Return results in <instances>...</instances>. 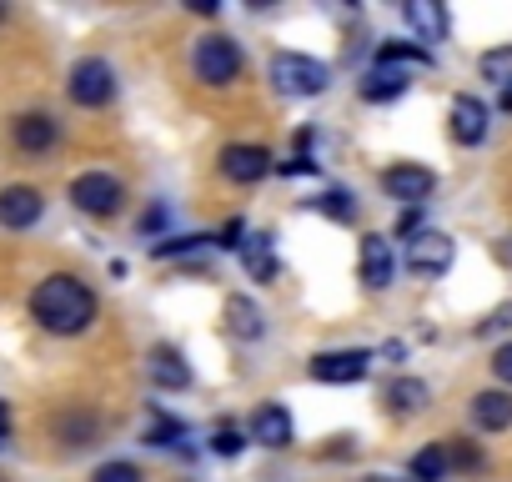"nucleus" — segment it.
Instances as JSON below:
<instances>
[{
    "mask_svg": "<svg viewBox=\"0 0 512 482\" xmlns=\"http://www.w3.org/2000/svg\"><path fill=\"white\" fill-rule=\"evenodd\" d=\"M96 312H101L96 292H91L81 277H71V272H56V277H46V282L31 292V317H36L51 337H81V332L96 322Z\"/></svg>",
    "mask_w": 512,
    "mask_h": 482,
    "instance_id": "nucleus-1",
    "label": "nucleus"
},
{
    "mask_svg": "<svg viewBox=\"0 0 512 482\" xmlns=\"http://www.w3.org/2000/svg\"><path fill=\"white\" fill-rule=\"evenodd\" d=\"M267 76H272V86H277L282 96H292V101H312V96H322V91L332 86V66L317 61V56H302V51H277V56L267 61Z\"/></svg>",
    "mask_w": 512,
    "mask_h": 482,
    "instance_id": "nucleus-2",
    "label": "nucleus"
},
{
    "mask_svg": "<svg viewBox=\"0 0 512 482\" xmlns=\"http://www.w3.org/2000/svg\"><path fill=\"white\" fill-rule=\"evenodd\" d=\"M71 206L81 211V216H116L121 206H126V186L111 176V171H81L76 181H71Z\"/></svg>",
    "mask_w": 512,
    "mask_h": 482,
    "instance_id": "nucleus-3",
    "label": "nucleus"
},
{
    "mask_svg": "<svg viewBox=\"0 0 512 482\" xmlns=\"http://www.w3.org/2000/svg\"><path fill=\"white\" fill-rule=\"evenodd\" d=\"M191 66H196V76L206 81V86H231L236 76H241V46L231 41V36H201L196 41V51H191Z\"/></svg>",
    "mask_w": 512,
    "mask_h": 482,
    "instance_id": "nucleus-4",
    "label": "nucleus"
},
{
    "mask_svg": "<svg viewBox=\"0 0 512 482\" xmlns=\"http://www.w3.org/2000/svg\"><path fill=\"white\" fill-rule=\"evenodd\" d=\"M66 96H71L81 111H101V106L116 96V71H111V61H101V56L76 61V66H71V81H66Z\"/></svg>",
    "mask_w": 512,
    "mask_h": 482,
    "instance_id": "nucleus-5",
    "label": "nucleus"
},
{
    "mask_svg": "<svg viewBox=\"0 0 512 482\" xmlns=\"http://www.w3.org/2000/svg\"><path fill=\"white\" fill-rule=\"evenodd\" d=\"M312 382H327V387H352L372 372V352L367 347H342V352H317L307 362Z\"/></svg>",
    "mask_w": 512,
    "mask_h": 482,
    "instance_id": "nucleus-6",
    "label": "nucleus"
},
{
    "mask_svg": "<svg viewBox=\"0 0 512 482\" xmlns=\"http://www.w3.org/2000/svg\"><path fill=\"white\" fill-rule=\"evenodd\" d=\"M487 126H492V111H487L482 96H472V91L452 96V106H447V131H452L457 146H482V141H487Z\"/></svg>",
    "mask_w": 512,
    "mask_h": 482,
    "instance_id": "nucleus-7",
    "label": "nucleus"
},
{
    "mask_svg": "<svg viewBox=\"0 0 512 482\" xmlns=\"http://www.w3.org/2000/svg\"><path fill=\"white\" fill-rule=\"evenodd\" d=\"M452 262H457V247L447 231H417L407 241V267L417 277H442V272H452Z\"/></svg>",
    "mask_w": 512,
    "mask_h": 482,
    "instance_id": "nucleus-8",
    "label": "nucleus"
},
{
    "mask_svg": "<svg viewBox=\"0 0 512 482\" xmlns=\"http://www.w3.org/2000/svg\"><path fill=\"white\" fill-rule=\"evenodd\" d=\"M272 171H277V161H272L267 146L241 141V146H226V151H221V176L236 181V186H256V181H267Z\"/></svg>",
    "mask_w": 512,
    "mask_h": 482,
    "instance_id": "nucleus-9",
    "label": "nucleus"
},
{
    "mask_svg": "<svg viewBox=\"0 0 512 482\" xmlns=\"http://www.w3.org/2000/svg\"><path fill=\"white\" fill-rule=\"evenodd\" d=\"M382 191L392 201H407V206H422L432 191H437V171L417 166V161H397L387 176H382Z\"/></svg>",
    "mask_w": 512,
    "mask_h": 482,
    "instance_id": "nucleus-10",
    "label": "nucleus"
},
{
    "mask_svg": "<svg viewBox=\"0 0 512 482\" xmlns=\"http://www.w3.org/2000/svg\"><path fill=\"white\" fill-rule=\"evenodd\" d=\"M357 267H362V282L372 287V292H387L392 282H397V252H392V241L387 236H362V257H357Z\"/></svg>",
    "mask_w": 512,
    "mask_h": 482,
    "instance_id": "nucleus-11",
    "label": "nucleus"
},
{
    "mask_svg": "<svg viewBox=\"0 0 512 482\" xmlns=\"http://www.w3.org/2000/svg\"><path fill=\"white\" fill-rule=\"evenodd\" d=\"M251 442H262L272 452H287L297 442V427H292V412L282 402H262L251 412Z\"/></svg>",
    "mask_w": 512,
    "mask_h": 482,
    "instance_id": "nucleus-12",
    "label": "nucleus"
},
{
    "mask_svg": "<svg viewBox=\"0 0 512 482\" xmlns=\"http://www.w3.org/2000/svg\"><path fill=\"white\" fill-rule=\"evenodd\" d=\"M46 216V196L36 186H6L0 191V226L6 231H31Z\"/></svg>",
    "mask_w": 512,
    "mask_h": 482,
    "instance_id": "nucleus-13",
    "label": "nucleus"
},
{
    "mask_svg": "<svg viewBox=\"0 0 512 482\" xmlns=\"http://www.w3.org/2000/svg\"><path fill=\"white\" fill-rule=\"evenodd\" d=\"M11 141L26 151V156H46L56 141H61V121L46 116V111H26L11 121Z\"/></svg>",
    "mask_w": 512,
    "mask_h": 482,
    "instance_id": "nucleus-14",
    "label": "nucleus"
},
{
    "mask_svg": "<svg viewBox=\"0 0 512 482\" xmlns=\"http://www.w3.org/2000/svg\"><path fill=\"white\" fill-rule=\"evenodd\" d=\"M146 377H151V387H161V392H181V387H191V362H186L171 342H161V347H151V357H146Z\"/></svg>",
    "mask_w": 512,
    "mask_h": 482,
    "instance_id": "nucleus-15",
    "label": "nucleus"
},
{
    "mask_svg": "<svg viewBox=\"0 0 512 482\" xmlns=\"http://www.w3.org/2000/svg\"><path fill=\"white\" fill-rule=\"evenodd\" d=\"M467 412H472V427H482V432H507V427H512V392L487 387V392L472 397Z\"/></svg>",
    "mask_w": 512,
    "mask_h": 482,
    "instance_id": "nucleus-16",
    "label": "nucleus"
},
{
    "mask_svg": "<svg viewBox=\"0 0 512 482\" xmlns=\"http://www.w3.org/2000/svg\"><path fill=\"white\" fill-rule=\"evenodd\" d=\"M226 332L241 337V342H262L267 337V312L236 292V297H226Z\"/></svg>",
    "mask_w": 512,
    "mask_h": 482,
    "instance_id": "nucleus-17",
    "label": "nucleus"
},
{
    "mask_svg": "<svg viewBox=\"0 0 512 482\" xmlns=\"http://www.w3.org/2000/svg\"><path fill=\"white\" fill-rule=\"evenodd\" d=\"M407 71H397V66H372L367 76H362V101H372V106H387V101H402L407 96Z\"/></svg>",
    "mask_w": 512,
    "mask_h": 482,
    "instance_id": "nucleus-18",
    "label": "nucleus"
},
{
    "mask_svg": "<svg viewBox=\"0 0 512 482\" xmlns=\"http://www.w3.org/2000/svg\"><path fill=\"white\" fill-rule=\"evenodd\" d=\"M427 382L422 377H392L387 382V392H382V407L392 412V417H417L422 407H427Z\"/></svg>",
    "mask_w": 512,
    "mask_h": 482,
    "instance_id": "nucleus-19",
    "label": "nucleus"
},
{
    "mask_svg": "<svg viewBox=\"0 0 512 482\" xmlns=\"http://www.w3.org/2000/svg\"><path fill=\"white\" fill-rule=\"evenodd\" d=\"M402 21L417 31V41H447V11L437 6V0H407L402 6Z\"/></svg>",
    "mask_w": 512,
    "mask_h": 482,
    "instance_id": "nucleus-20",
    "label": "nucleus"
},
{
    "mask_svg": "<svg viewBox=\"0 0 512 482\" xmlns=\"http://www.w3.org/2000/svg\"><path fill=\"white\" fill-rule=\"evenodd\" d=\"M51 427H56V437H61L66 447H96V442H101V417H96V412H86V407L61 412Z\"/></svg>",
    "mask_w": 512,
    "mask_h": 482,
    "instance_id": "nucleus-21",
    "label": "nucleus"
},
{
    "mask_svg": "<svg viewBox=\"0 0 512 482\" xmlns=\"http://www.w3.org/2000/svg\"><path fill=\"white\" fill-rule=\"evenodd\" d=\"M241 262H246L251 282H277V272H282V262H277V252H272V236H267V231H256V236L241 241Z\"/></svg>",
    "mask_w": 512,
    "mask_h": 482,
    "instance_id": "nucleus-22",
    "label": "nucleus"
},
{
    "mask_svg": "<svg viewBox=\"0 0 512 482\" xmlns=\"http://www.w3.org/2000/svg\"><path fill=\"white\" fill-rule=\"evenodd\" d=\"M407 472H412V482H447V472H452V462H447V447H442V442L422 447V452L407 462Z\"/></svg>",
    "mask_w": 512,
    "mask_h": 482,
    "instance_id": "nucleus-23",
    "label": "nucleus"
},
{
    "mask_svg": "<svg viewBox=\"0 0 512 482\" xmlns=\"http://www.w3.org/2000/svg\"><path fill=\"white\" fill-rule=\"evenodd\" d=\"M477 71H482V81H487V86L512 91V46H492V51H482Z\"/></svg>",
    "mask_w": 512,
    "mask_h": 482,
    "instance_id": "nucleus-24",
    "label": "nucleus"
},
{
    "mask_svg": "<svg viewBox=\"0 0 512 482\" xmlns=\"http://www.w3.org/2000/svg\"><path fill=\"white\" fill-rule=\"evenodd\" d=\"M377 66H432V51L427 46H407V41H387L377 46Z\"/></svg>",
    "mask_w": 512,
    "mask_h": 482,
    "instance_id": "nucleus-25",
    "label": "nucleus"
},
{
    "mask_svg": "<svg viewBox=\"0 0 512 482\" xmlns=\"http://www.w3.org/2000/svg\"><path fill=\"white\" fill-rule=\"evenodd\" d=\"M201 247H211V236L206 231H191V236H166V241H151V257H186V252H201Z\"/></svg>",
    "mask_w": 512,
    "mask_h": 482,
    "instance_id": "nucleus-26",
    "label": "nucleus"
},
{
    "mask_svg": "<svg viewBox=\"0 0 512 482\" xmlns=\"http://www.w3.org/2000/svg\"><path fill=\"white\" fill-rule=\"evenodd\" d=\"M312 206L322 216H332V221H357V196H347V191H322Z\"/></svg>",
    "mask_w": 512,
    "mask_h": 482,
    "instance_id": "nucleus-27",
    "label": "nucleus"
},
{
    "mask_svg": "<svg viewBox=\"0 0 512 482\" xmlns=\"http://www.w3.org/2000/svg\"><path fill=\"white\" fill-rule=\"evenodd\" d=\"M181 437H186V427L176 417H166V412H156L151 427H146V447H176Z\"/></svg>",
    "mask_w": 512,
    "mask_h": 482,
    "instance_id": "nucleus-28",
    "label": "nucleus"
},
{
    "mask_svg": "<svg viewBox=\"0 0 512 482\" xmlns=\"http://www.w3.org/2000/svg\"><path fill=\"white\" fill-rule=\"evenodd\" d=\"M442 447H447L452 472H472V467H482V447H477V442H467V437H447Z\"/></svg>",
    "mask_w": 512,
    "mask_h": 482,
    "instance_id": "nucleus-29",
    "label": "nucleus"
},
{
    "mask_svg": "<svg viewBox=\"0 0 512 482\" xmlns=\"http://www.w3.org/2000/svg\"><path fill=\"white\" fill-rule=\"evenodd\" d=\"M211 452H216V457H241V452H246V432L231 427V422H221V427L211 432Z\"/></svg>",
    "mask_w": 512,
    "mask_h": 482,
    "instance_id": "nucleus-30",
    "label": "nucleus"
},
{
    "mask_svg": "<svg viewBox=\"0 0 512 482\" xmlns=\"http://www.w3.org/2000/svg\"><path fill=\"white\" fill-rule=\"evenodd\" d=\"M91 482H146V477H141V467H136V462L111 457V462H101V467L91 472Z\"/></svg>",
    "mask_w": 512,
    "mask_h": 482,
    "instance_id": "nucleus-31",
    "label": "nucleus"
},
{
    "mask_svg": "<svg viewBox=\"0 0 512 482\" xmlns=\"http://www.w3.org/2000/svg\"><path fill=\"white\" fill-rule=\"evenodd\" d=\"M241 241H246V221H241V216H231V221L216 231V247H226V252H241Z\"/></svg>",
    "mask_w": 512,
    "mask_h": 482,
    "instance_id": "nucleus-32",
    "label": "nucleus"
},
{
    "mask_svg": "<svg viewBox=\"0 0 512 482\" xmlns=\"http://www.w3.org/2000/svg\"><path fill=\"white\" fill-rule=\"evenodd\" d=\"M492 377H497V382L512 392V342H502V347L492 352Z\"/></svg>",
    "mask_w": 512,
    "mask_h": 482,
    "instance_id": "nucleus-33",
    "label": "nucleus"
},
{
    "mask_svg": "<svg viewBox=\"0 0 512 482\" xmlns=\"http://www.w3.org/2000/svg\"><path fill=\"white\" fill-rule=\"evenodd\" d=\"M507 327H512V302H507V307H497L487 322H477V337H492V332H507Z\"/></svg>",
    "mask_w": 512,
    "mask_h": 482,
    "instance_id": "nucleus-34",
    "label": "nucleus"
},
{
    "mask_svg": "<svg viewBox=\"0 0 512 482\" xmlns=\"http://www.w3.org/2000/svg\"><path fill=\"white\" fill-rule=\"evenodd\" d=\"M161 226H166V206H151V211L141 216V236H156Z\"/></svg>",
    "mask_w": 512,
    "mask_h": 482,
    "instance_id": "nucleus-35",
    "label": "nucleus"
},
{
    "mask_svg": "<svg viewBox=\"0 0 512 482\" xmlns=\"http://www.w3.org/2000/svg\"><path fill=\"white\" fill-rule=\"evenodd\" d=\"M282 171H287V176H307V171H317V161H307V156H292Z\"/></svg>",
    "mask_w": 512,
    "mask_h": 482,
    "instance_id": "nucleus-36",
    "label": "nucleus"
},
{
    "mask_svg": "<svg viewBox=\"0 0 512 482\" xmlns=\"http://www.w3.org/2000/svg\"><path fill=\"white\" fill-rule=\"evenodd\" d=\"M6 442H11V407L0 402V447H6Z\"/></svg>",
    "mask_w": 512,
    "mask_h": 482,
    "instance_id": "nucleus-37",
    "label": "nucleus"
},
{
    "mask_svg": "<svg viewBox=\"0 0 512 482\" xmlns=\"http://www.w3.org/2000/svg\"><path fill=\"white\" fill-rule=\"evenodd\" d=\"M497 106H502V111L512 116V91H502V96H497Z\"/></svg>",
    "mask_w": 512,
    "mask_h": 482,
    "instance_id": "nucleus-38",
    "label": "nucleus"
},
{
    "mask_svg": "<svg viewBox=\"0 0 512 482\" xmlns=\"http://www.w3.org/2000/svg\"><path fill=\"white\" fill-rule=\"evenodd\" d=\"M367 482H397V477H367Z\"/></svg>",
    "mask_w": 512,
    "mask_h": 482,
    "instance_id": "nucleus-39",
    "label": "nucleus"
},
{
    "mask_svg": "<svg viewBox=\"0 0 512 482\" xmlns=\"http://www.w3.org/2000/svg\"><path fill=\"white\" fill-rule=\"evenodd\" d=\"M0 482H11V477H6V472H0Z\"/></svg>",
    "mask_w": 512,
    "mask_h": 482,
    "instance_id": "nucleus-40",
    "label": "nucleus"
},
{
    "mask_svg": "<svg viewBox=\"0 0 512 482\" xmlns=\"http://www.w3.org/2000/svg\"><path fill=\"white\" fill-rule=\"evenodd\" d=\"M0 16H6V11H0Z\"/></svg>",
    "mask_w": 512,
    "mask_h": 482,
    "instance_id": "nucleus-41",
    "label": "nucleus"
}]
</instances>
